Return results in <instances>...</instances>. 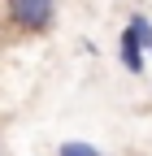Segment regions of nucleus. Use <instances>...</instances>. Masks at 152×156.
<instances>
[{
    "mask_svg": "<svg viewBox=\"0 0 152 156\" xmlns=\"http://www.w3.org/2000/svg\"><path fill=\"white\" fill-rule=\"evenodd\" d=\"M5 22L22 35H48L56 22V0H5Z\"/></svg>",
    "mask_w": 152,
    "mask_h": 156,
    "instance_id": "nucleus-1",
    "label": "nucleus"
},
{
    "mask_svg": "<svg viewBox=\"0 0 152 156\" xmlns=\"http://www.w3.org/2000/svg\"><path fill=\"white\" fill-rule=\"evenodd\" d=\"M118 48H122V69H130V74H143V48L135 44V39H130V30H122Z\"/></svg>",
    "mask_w": 152,
    "mask_h": 156,
    "instance_id": "nucleus-2",
    "label": "nucleus"
},
{
    "mask_svg": "<svg viewBox=\"0 0 152 156\" xmlns=\"http://www.w3.org/2000/svg\"><path fill=\"white\" fill-rule=\"evenodd\" d=\"M126 30H130V39H135V44L148 52V44H152V22H148V17H143V13H130Z\"/></svg>",
    "mask_w": 152,
    "mask_h": 156,
    "instance_id": "nucleus-3",
    "label": "nucleus"
},
{
    "mask_svg": "<svg viewBox=\"0 0 152 156\" xmlns=\"http://www.w3.org/2000/svg\"><path fill=\"white\" fill-rule=\"evenodd\" d=\"M56 156H100L91 143H83V139H65L61 147H56Z\"/></svg>",
    "mask_w": 152,
    "mask_h": 156,
    "instance_id": "nucleus-4",
    "label": "nucleus"
},
{
    "mask_svg": "<svg viewBox=\"0 0 152 156\" xmlns=\"http://www.w3.org/2000/svg\"><path fill=\"white\" fill-rule=\"evenodd\" d=\"M148 52H152V44H148Z\"/></svg>",
    "mask_w": 152,
    "mask_h": 156,
    "instance_id": "nucleus-5",
    "label": "nucleus"
}]
</instances>
